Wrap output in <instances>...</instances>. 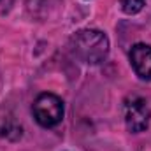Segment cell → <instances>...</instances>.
<instances>
[{
  "mask_svg": "<svg viewBox=\"0 0 151 151\" xmlns=\"http://www.w3.org/2000/svg\"><path fill=\"white\" fill-rule=\"evenodd\" d=\"M148 0H119L121 4V9L127 12V14H137L142 11V7L146 5Z\"/></svg>",
  "mask_w": 151,
  "mask_h": 151,
  "instance_id": "5b68a950",
  "label": "cell"
},
{
  "mask_svg": "<svg viewBox=\"0 0 151 151\" xmlns=\"http://www.w3.org/2000/svg\"><path fill=\"white\" fill-rule=\"evenodd\" d=\"M123 111H125V123H127L128 132L139 134L150 127L151 109L146 99H142L139 95L127 97L123 102Z\"/></svg>",
  "mask_w": 151,
  "mask_h": 151,
  "instance_id": "3957f363",
  "label": "cell"
},
{
  "mask_svg": "<svg viewBox=\"0 0 151 151\" xmlns=\"http://www.w3.org/2000/svg\"><path fill=\"white\" fill-rule=\"evenodd\" d=\"M69 46L76 58L88 65H99L109 55V39L100 30H79L72 35Z\"/></svg>",
  "mask_w": 151,
  "mask_h": 151,
  "instance_id": "6da1fadb",
  "label": "cell"
},
{
  "mask_svg": "<svg viewBox=\"0 0 151 151\" xmlns=\"http://www.w3.org/2000/svg\"><path fill=\"white\" fill-rule=\"evenodd\" d=\"M32 113L40 127L51 128V127H56L63 119L65 109H63V102L60 97L53 93H40L32 106Z\"/></svg>",
  "mask_w": 151,
  "mask_h": 151,
  "instance_id": "7a4b0ae2",
  "label": "cell"
},
{
  "mask_svg": "<svg viewBox=\"0 0 151 151\" xmlns=\"http://www.w3.org/2000/svg\"><path fill=\"white\" fill-rule=\"evenodd\" d=\"M128 58L135 74L141 79L151 81V46H146V44L132 46Z\"/></svg>",
  "mask_w": 151,
  "mask_h": 151,
  "instance_id": "277c9868",
  "label": "cell"
}]
</instances>
